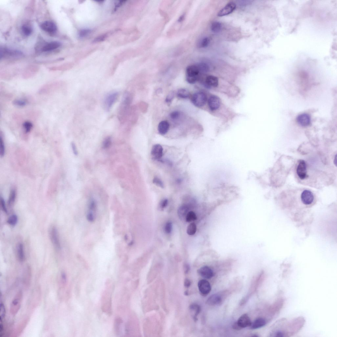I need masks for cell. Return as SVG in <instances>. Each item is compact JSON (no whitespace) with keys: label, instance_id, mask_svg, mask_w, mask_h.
Instances as JSON below:
<instances>
[{"label":"cell","instance_id":"cell-34","mask_svg":"<svg viewBox=\"0 0 337 337\" xmlns=\"http://www.w3.org/2000/svg\"><path fill=\"white\" fill-rule=\"evenodd\" d=\"M210 42V40L209 38L205 37L200 40L199 46L200 48H205L209 46Z\"/></svg>","mask_w":337,"mask_h":337},{"label":"cell","instance_id":"cell-31","mask_svg":"<svg viewBox=\"0 0 337 337\" xmlns=\"http://www.w3.org/2000/svg\"><path fill=\"white\" fill-rule=\"evenodd\" d=\"M197 231V226L195 224L192 223L188 226L187 233L189 235H194Z\"/></svg>","mask_w":337,"mask_h":337},{"label":"cell","instance_id":"cell-7","mask_svg":"<svg viewBox=\"0 0 337 337\" xmlns=\"http://www.w3.org/2000/svg\"><path fill=\"white\" fill-rule=\"evenodd\" d=\"M96 207V202L94 199H91L88 206V211L87 216V220L90 222H93L95 220Z\"/></svg>","mask_w":337,"mask_h":337},{"label":"cell","instance_id":"cell-19","mask_svg":"<svg viewBox=\"0 0 337 337\" xmlns=\"http://www.w3.org/2000/svg\"><path fill=\"white\" fill-rule=\"evenodd\" d=\"M190 207L189 205L184 204L179 208L178 213L180 218L183 220L186 219L188 212H189Z\"/></svg>","mask_w":337,"mask_h":337},{"label":"cell","instance_id":"cell-27","mask_svg":"<svg viewBox=\"0 0 337 337\" xmlns=\"http://www.w3.org/2000/svg\"><path fill=\"white\" fill-rule=\"evenodd\" d=\"M177 95L180 98L186 99L189 97L190 93L187 90L182 88L178 90Z\"/></svg>","mask_w":337,"mask_h":337},{"label":"cell","instance_id":"cell-15","mask_svg":"<svg viewBox=\"0 0 337 337\" xmlns=\"http://www.w3.org/2000/svg\"><path fill=\"white\" fill-rule=\"evenodd\" d=\"M198 273L200 276L205 279H211L213 276V273L212 270L207 266L200 268L198 270Z\"/></svg>","mask_w":337,"mask_h":337},{"label":"cell","instance_id":"cell-47","mask_svg":"<svg viewBox=\"0 0 337 337\" xmlns=\"http://www.w3.org/2000/svg\"><path fill=\"white\" fill-rule=\"evenodd\" d=\"M168 200L166 199L162 200L161 204V209H164L165 208L168 204Z\"/></svg>","mask_w":337,"mask_h":337},{"label":"cell","instance_id":"cell-51","mask_svg":"<svg viewBox=\"0 0 337 337\" xmlns=\"http://www.w3.org/2000/svg\"><path fill=\"white\" fill-rule=\"evenodd\" d=\"M184 271H185V273H187L190 270V266L189 265L187 264H185L184 265Z\"/></svg>","mask_w":337,"mask_h":337},{"label":"cell","instance_id":"cell-2","mask_svg":"<svg viewBox=\"0 0 337 337\" xmlns=\"http://www.w3.org/2000/svg\"><path fill=\"white\" fill-rule=\"evenodd\" d=\"M186 79L187 82L190 84L196 82L200 73L197 65L188 66L186 69Z\"/></svg>","mask_w":337,"mask_h":337},{"label":"cell","instance_id":"cell-5","mask_svg":"<svg viewBox=\"0 0 337 337\" xmlns=\"http://www.w3.org/2000/svg\"><path fill=\"white\" fill-rule=\"evenodd\" d=\"M49 236L51 242L54 247L57 251L61 249V245L60 241L58 231L56 227L53 226L50 229Z\"/></svg>","mask_w":337,"mask_h":337},{"label":"cell","instance_id":"cell-12","mask_svg":"<svg viewBox=\"0 0 337 337\" xmlns=\"http://www.w3.org/2000/svg\"><path fill=\"white\" fill-rule=\"evenodd\" d=\"M236 8V5L235 3L232 2H229L219 12L218 16L221 17L227 15L232 13Z\"/></svg>","mask_w":337,"mask_h":337},{"label":"cell","instance_id":"cell-22","mask_svg":"<svg viewBox=\"0 0 337 337\" xmlns=\"http://www.w3.org/2000/svg\"><path fill=\"white\" fill-rule=\"evenodd\" d=\"M222 301L220 296L217 294H214L210 296L207 300V303L209 305H219Z\"/></svg>","mask_w":337,"mask_h":337},{"label":"cell","instance_id":"cell-45","mask_svg":"<svg viewBox=\"0 0 337 337\" xmlns=\"http://www.w3.org/2000/svg\"><path fill=\"white\" fill-rule=\"evenodd\" d=\"M174 97V94L173 92H171L168 94L166 99V102L167 103H170L173 99Z\"/></svg>","mask_w":337,"mask_h":337},{"label":"cell","instance_id":"cell-10","mask_svg":"<svg viewBox=\"0 0 337 337\" xmlns=\"http://www.w3.org/2000/svg\"><path fill=\"white\" fill-rule=\"evenodd\" d=\"M21 297L22 294L21 292H19L14 298L10 306V310L12 314H15L18 311L20 307Z\"/></svg>","mask_w":337,"mask_h":337},{"label":"cell","instance_id":"cell-13","mask_svg":"<svg viewBox=\"0 0 337 337\" xmlns=\"http://www.w3.org/2000/svg\"><path fill=\"white\" fill-rule=\"evenodd\" d=\"M236 323L241 329L250 327L252 323L249 317L247 314L242 315Z\"/></svg>","mask_w":337,"mask_h":337},{"label":"cell","instance_id":"cell-38","mask_svg":"<svg viewBox=\"0 0 337 337\" xmlns=\"http://www.w3.org/2000/svg\"><path fill=\"white\" fill-rule=\"evenodd\" d=\"M112 143L111 138L108 137L105 139L103 143V147L104 149H107L111 146Z\"/></svg>","mask_w":337,"mask_h":337},{"label":"cell","instance_id":"cell-50","mask_svg":"<svg viewBox=\"0 0 337 337\" xmlns=\"http://www.w3.org/2000/svg\"><path fill=\"white\" fill-rule=\"evenodd\" d=\"M191 284V281L188 279H186L184 282V285L186 288H189Z\"/></svg>","mask_w":337,"mask_h":337},{"label":"cell","instance_id":"cell-1","mask_svg":"<svg viewBox=\"0 0 337 337\" xmlns=\"http://www.w3.org/2000/svg\"><path fill=\"white\" fill-rule=\"evenodd\" d=\"M131 100L132 97L130 93L126 92L124 93L118 112V119L121 124H124L127 120Z\"/></svg>","mask_w":337,"mask_h":337},{"label":"cell","instance_id":"cell-21","mask_svg":"<svg viewBox=\"0 0 337 337\" xmlns=\"http://www.w3.org/2000/svg\"><path fill=\"white\" fill-rule=\"evenodd\" d=\"M60 43L57 41H53L50 42L45 46L42 49L43 52H48L53 51L58 48L61 46Z\"/></svg>","mask_w":337,"mask_h":337},{"label":"cell","instance_id":"cell-36","mask_svg":"<svg viewBox=\"0 0 337 337\" xmlns=\"http://www.w3.org/2000/svg\"><path fill=\"white\" fill-rule=\"evenodd\" d=\"M197 66L199 68L200 73H206L209 70V66L205 63H200L198 64Z\"/></svg>","mask_w":337,"mask_h":337},{"label":"cell","instance_id":"cell-44","mask_svg":"<svg viewBox=\"0 0 337 337\" xmlns=\"http://www.w3.org/2000/svg\"><path fill=\"white\" fill-rule=\"evenodd\" d=\"M180 115V112L177 111L173 112L170 115V118L173 120H176L179 118Z\"/></svg>","mask_w":337,"mask_h":337},{"label":"cell","instance_id":"cell-28","mask_svg":"<svg viewBox=\"0 0 337 337\" xmlns=\"http://www.w3.org/2000/svg\"><path fill=\"white\" fill-rule=\"evenodd\" d=\"M222 25L221 23L218 21H214L212 23L211 26V29L213 32L217 33L220 32L222 30Z\"/></svg>","mask_w":337,"mask_h":337},{"label":"cell","instance_id":"cell-3","mask_svg":"<svg viewBox=\"0 0 337 337\" xmlns=\"http://www.w3.org/2000/svg\"><path fill=\"white\" fill-rule=\"evenodd\" d=\"M119 94L117 92H113L107 94L104 100V107L107 111H109L117 100Z\"/></svg>","mask_w":337,"mask_h":337},{"label":"cell","instance_id":"cell-32","mask_svg":"<svg viewBox=\"0 0 337 337\" xmlns=\"http://www.w3.org/2000/svg\"><path fill=\"white\" fill-rule=\"evenodd\" d=\"M21 30L23 34L26 36H29L32 34V27L27 25H24L21 27Z\"/></svg>","mask_w":337,"mask_h":337},{"label":"cell","instance_id":"cell-18","mask_svg":"<svg viewBox=\"0 0 337 337\" xmlns=\"http://www.w3.org/2000/svg\"><path fill=\"white\" fill-rule=\"evenodd\" d=\"M208 103L210 108L212 111H215L219 108L220 100L218 97L213 95L209 98Z\"/></svg>","mask_w":337,"mask_h":337},{"label":"cell","instance_id":"cell-6","mask_svg":"<svg viewBox=\"0 0 337 337\" xmlns=\"http://www.w3.org/2000/svg\"><path fill=\"white\" fill-rule=\"evenodd\" d=\"M297 173L299 178L303 180L307 177V165L305 161L301 160L299 162L297 169Z\"/></svg>","mask_w":337,"mask_h":337},{"label":"cell","instance_id":"cell-53","mask_svg":"<svg viewBox=\"0 0 337 337\" xmlns=\"http://www.w3.org/2000/svg\"><path fill=\"white\" fill-rule=\"evenodd\" d=\"M233 328L234 329H236V330H240V329H241L240 328V327H239L238 326V325L237 323H236V322H235V323L233 324Z\"/></svg>","mask_w":337,"mask_h":337},{"label":"cell","instance_id":"cell-54","mask_svg":"<svg viewBox=\"0 0 337 337\" xmlns=\"http://www.w3.org/2000/svg\"><path fill=\"white\" fill-rule=\"evenodd\" d=\"M184 18H185V16H184V15H183L181 16L178 19V22L181 23L182 22V21H183Z\"/></svg>","mask_w":337,"mask_h":337},{"label":"cell","instance_id":"cell-25","mask_svg":"<svg viewBox=\"0 0 337 337\" xmlns=\"http://www.w3.org/2000/svg\"><path fill=\"white\" fill-rule=\"evenodd\" d=\"M17 254L19 261L23 262L25 259V255L23 246L22 243H19L17 248Z\"/></svg>","mask_w":337,"mask_h":337},{"label":"cell","instance_id":"cell-40","mask_svg":"<svg viewBox=\"0 0 337 337\" xmlns=\"http://www.w3.org/2000/svg\"><path fill=\"white\" fill-rule=\"evenodd\" d=\"M91 32V30L89 29L83 30L80 31L79 33V36L80 38H84L87 36Z\"/></svg>","mask_w":337,"mask_h":337},{"label":"cell","instance_id":"cell-9","mask_svg":"<svg viewBox=\"0 0 337 337\" xmlns=\"http://www.w3.org/2000/svg\"><path fill=\"white\" fill-rule=\"evenodd\" d=\"M198 288L200 292L203 296H206L211 291V286L209 282L205 279H202L198 283Z\"/></svg>","mask_w":337,"mask_h":337},{"label":"cell","instance_id":"cell-39","mask_svg":"<svg viewBox=\"0 0 337 337\" xmlns=\"http://www.w3.org/2000/svg\"><path fill=\"white\" fill-rule=\"evenodd\" d=\"M0 148H1V149H0L1 156L2 157L4 156L5 154V148L4 141L1 136L0 137Z\"/></svg>","mask_w":337,"mask_h":337},{"label":"cell","instance_id":"cell-35","mask_svg":"<svg viewBox=\"0 0 337 337\" xmlns=\"http://www.w3.org/2000/svg\"><path fill=\"white\" fill-rule=\"evenodd\" d=\"M18 221V218L17 216L15 214L13 215L8 220V223L11 226H15L17 224Z\"/></svg>","mask_w":337,"mask_h":337},{"label":"cell","instance_id":"cell-49","mask_svg":"<svg viewBox=\"0 0 337 337\" xmlns=\"http://www.w3.org/2000/svg\"><path fill=\"white\" fill-rule=\"evenodd\" d=\"M106 37V35H102L101 36L99 37L96 38V39H95L94 40V42H99L102 41L104 40L105 38Z\"/></svg>","mask_w":337,"mask_h":337},{"label":"cell","instance_id":"cell-46","mask_svg":"<svg viewBox=\"0 0 337 337\" xmlns=\"http://www.w3.org/2000/svg\"><path fill=\"white\" fill-rule=\"evenodd\" d=\"M1 204L2 209V210L6 213H8V210H7L5 202L3 199V198H1Z\"/></svg>","mask_w":337,"mask_h":337},{"label":"cell","instance_id":"cell-43","mask_svg":"<svg viewBox=\"0 0 337 337\" xmlns=\"http://www.w3.org/2000/svg\"><path fill=\"white\" fill-rule=\"evenodd\" d=\"M1 312H0V316H1V321H2V319L4 318L5 316L6 310L5 307L3 303H1Z\"/></svg>","mask_w":337,"mask_h":337},{"label":"cell","instance_id":"cell-52","mask_svg":"<svg viewBox=\"0 0 337 337\" xmlns=\"http://www.w3.org/2000/svg\"><path fill=\"white\" fill-rule=\"evenodd\" d=\"M61 277L62 281L63 283H65L66 281V276L65 274L64 273H62Z\"/></svg>","mask_w":337,"mask_h":337},{"label":"cell","instance_id":"cell-30","mask_svg":"<svg viewBox=\"0 0 337 337\" xmlns=\"http://www.w3.org/2000/svg\"><path fill=\"white\" fill-rule=\"evenodd\" d=\"M13 104L16 106L23 107L25 106L27 104L28 102L25 99H16L14 100Z\"/></svg>","mask_w":337,"mask_h":337},{"label":"cell","instance_id":"cell-26","mask_svg":"<svg viewBox=\"0 0 337 337\" xmlns=\"http://www.w3.org/2000/svg\"><path fill=\"white\" fill-rule=\"evenodd\" d=\"M190 310L193 314V318L195 321L197 319V316L200 312V307L199 305L193 304L190 305Z\"/></svg>","mask_w":337,"mask_h":337},{"label":"cell","instance_id":"cell-14","mask_svg":"<svg viewBox=\"0 0 337 337\" xmlns=\"http://www.w3.org/2000/svg\"><path fill=\"white\" fill-rule=\"evenodd\" d=\"M23 53L17 50H11L6 48H1V58L6 56L17 57L22 56Z\"/></svg>","mask_w":337,"mask_h":337},{"label":"cell","instance_id":"cell-48","mask_svg":"<svg viewBox=\"0 0 337 337\" xmlns=\"http://www.w3.org/2000/svg\"><path fill=\"white\" fill-rule=\"evenodd\" d=\"M71 146L73 154L75 155H77L78 154V150L75 143L73 142L71 143Z\"/></svg>","mask_w":337,"mask_h":337},{"label":"cell","instance_id":"cell-33","mask_svg":"<svg viewBox=\"0 0 337 337\" xmlns=\"http://www.w3.org/2000/svg\"><path fill=\"white\" fill-rule=\"evenodd\" d=\"M197 217L195 213L192 211L188 212L185 219L186 222H191L196 220Z\"/></svg>","mask_w":337,"mask_h":337},{"label":"cell","instance_id":"cell-41","mask_svg":"<svg viewBox=\"0 0 337 337\" xmlns=\"http://www.w3.org/2000/svg\"><path fill=\"white\" fill-rule=\"evenodd\" d=\"M153 183L158 186L160 187L163 188L164 187V184L161 179L157 178H155L153 180Z\"/></svg>","mask_w":337,"mask_h":337},{"label":"cell","instance_id":"cell-16","mask_svg":"<svg viewBox=\"0 0 337 337\" xmlns=\"http://www.w3.org/2000/svg\"><path fill=\"white\" fill-rule=\"evenodd\" d=\"M151 153L152 156L154 159H159L163 156V147L159 144L155 145L152 148Z\"/></svg>","mask_w":337,"mask_h":337},{"label":"cell","instance_id":"cell-11","mask_svg":"<svg viewBox=\"0 0 337 337\" xmlns=\"http://www.w3.org/2000/svg\"><path fill=\"white\" fill-rule=\"evenodd\" d=\"M40 27L45 32L50 33L56 32L57 29L56 24L51 21H45L40 25Z\"/></svg>","mask_w":337,"mask_h":337},{"label":"cell","instance_id":"cell-17","mask_svg":"<svg viewBox=\"0 0 337 337\" xmlns=\"http://www.w3.org/2000/svg\"><path fill=\"white\" fill-rule=\"evenodd\" d=\"M297 122L301 126H307L310 125L311 119L310 116L307 114H302L299 115L297 118Z\"/></svg>","mask_w":337,"mask_h":337},{"label":"cell","instance_id":"cell-24","mask_svg":"<svg viewBox=\"0 0 337 337\" xmlns=\"http://www.w3.org/2000/svg\"><path fill=\"white\" fill-rule=\"evenodd\" d=\"M266 323V320L264 319L260 318L256 319L252 323L250 328L252 329H256L262 328L264 326Z\"/></svg>","mask_w":337,"mask_h":337},{"label":"cell","instance_id":"cell-4","mask_svg":"<svg viewBox=\"0 0 337 337\" xmlns=\"http://www.w3.org/2000/svg\"><path fill=\"white\" fill-rule=\"evenodd\" d=\"M207 97L205 93L199 92L195 93L191 97V101L194 105L198 107L204 106L206 104Z\"/></svg>","mask_w":337,"mask_h":337},{"label":"cell","instance_id":"cell-20","mask_svg":"<svg viewBox=\"0 0 337 337\" xmlns=\"http://www.w3.org/2000/svg\"><path fill=\"white\" fill-rule=\"evenodd\" d=\"M218 84V80L216 76L210 75L207 78L205 81V85L207 88L216 87Z\"/></svg>","mask_w":337,"mask_h":337},{"label":"cell","instance_id":"cell-42","mask_svg":"<svg viewBox=\"0 0 337 337\" xmlns=\"http://www.w3.org/2000/svg\"><path fill=\"white\" fill-rule=\"evenodd\" d=\"M172 229V224L170 222H167L165 227V231L168 234L170 233Z\"/></svg>","mask_w":337,"mask_h":337},{"label":"cell","instance_id":"cell-23","mask_svg":"<svg viewBox=\"0 0 337 337\" xmlns=\"http://www.w3.org/2000/svg\"><path fill=\"white\" fill-rule=\"evenodd\" d=\"M169 127V124L168 121H162L159 124L158 130L160 134L164 135L168 132Z\"/></svg>","mask_w":337,"mask_h":337},{"label":"cell","instance_id":"cell-29","mask_svg":"<svg viewBox=\"0 0 337 337\" xmlns=\"http://www.w3.org/2000/svg\"><path fill=\"white\" fill-rule=\"evenodd\" d=\"M16 193L15 189L13 188L11 190L8 201V204L10 207H11L15 202Z\"/></svg>","mask_w":337,"mask_h":337},{"label":"cell","instance_id":"cell-8","mask_svg":"<svg viewBox=\"0 0 337 337\" xmlns=\"http://www.w3.org/2000/svg\"><path fill=\"white\" fill-rule=\"evenodd\" d=\"M301 200L303 204L305 205H310L312 204L314 200V196L313 193L310 191L305 190L301 194Z\"/></svg>","mask_w":337,"mask_h":337},{"label":"cell","instance_id":"cell-37","mask_svg":"<svg viewBox=\"0 0 337 337\" xmlns=\"http://www.w3.org/2000/svg\"><path fill=\"white\" fill-rule=\"evenodd\" d=\"M23 127L26 133L30 132L33 127V125L30 121H26L23 123Z\"/></svg>","mask_w":337,"mask_h":337}]
</instances>
